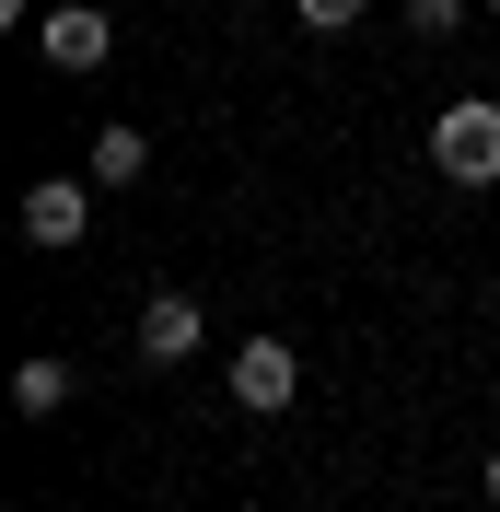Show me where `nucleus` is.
<instances>
[{
  "label": "nucleus",
  "mask_w": 500,
  "mask_h": 512,
  "mask_svg": "<svg viewBox=\"0 0 500 512\" xmlns=\"http://www.w3.org/2000/svg\"><path fill=\"white\" fill-rule=\"evenodd\" d=\"M12 408H24V419H59L70 408V361H47V350L12 361Z\"/></svg>",
  "instance_id": "0eeeda50"
},
{
  "label": "nucleus",
  "mask_w": 500,
  "mask_h": 512,
  "mask_svg": "<svg viewBox=\"0 0 500 512\" xmlns=\"http://www.w3.org/2000/svg\"><path fill=\"white\" fill-rule=\"evenodd\" d=\"M477 489H489V501H500V443H489V466H477Z\"/></svg>",
  "instance_id": "9d476101"
},
{
  "label": "nucleus",
  "mask_w": 500,
  "mask_h": 512,
  "mask_svg": "<svg viewBox=\"0 0 500 512\" xmlns=\"http://www.w3.org/2000/svg\"><path fill=\"white\" fill-rule=\"evenodd\" d=\"M489 12H500V0H489Z\"/></svg>",
  "instance_id": "9b49d317"
},
{
  "label": "nucleus",
  "mask_w": 500,
  "mask_h": 512,
  "mask_svg": "<svg viewBox=\"0 0 500 512\" xmlns=\"http://www.w3.org/2000/svg\"><path fill=\"white\" fill-rule=\"evenodd\" d=\"M454 24H466V0H407V35H431V47H442Z\"/></svg>",
  "instance_id": "1a4fd4ad"
},
{
  "label": "nucleus",
  "mask_w": 500,
  "mask_h": 512,
  "mask_svg": "<svg viewBox=\"0 0 500 512\" xmlns=\"http://www.w3.org/2000/svg\"><path fill=\"white\" fill-rule=\"evenodd\" d=\"M35 47H47V70H105L117 59V24H105L94 0H59V12L35 24Z\"/></svg>",
  "instance_id": "7ed1b4c3"
},
{
  "label": "nucleus",
  "mask_w": 500,
  "mask_h": 512,
  "mask_svg": "<svg viewBox=\"0 0 500 512\" xmlns=\"http://www.w3.org/2000/svg\"><path fill=\"white\" fill-rule=\"evenodd\" d=\"M198 338H210V303H187V291H152L140 303V361H187Z\"/></svg>",
  "instance_id": "39448f33"
},
{
  "label": "nucleus",
  "mask_w": 500,
  "mask_h": 512,
  "mask_svg": "<svg viewBox=\"0 0 500 512\" xmlns=\"http://www.w3.org/2000/svg\"><path fill=\"white\" fill-rule=\"evenodd\" d=\"M291 396H303V361H291V338H245V350H233V408H245V419H280Z\"/></svg>",
  "instance_id": "f03ea898"
},
{
  "label": "nucleus",
  "mask_w": 500,
  "mask_h": 512,
  "mask_svg": "<svg viewBox=\"0 0 500 512\" xmlns=\"http://www.w3.org/2000/svg\"><path fill=\"white\" fill-rule=\"evenodd\" d=\"M12 222H24V245H82V233H94V198L70 187V175H35Z\"/></svg>",
  "instance_id": "20e7f679"
},
{
  "label": "nucleus",
  "mask_w": 500,
  "mask_h": 512,
  "mask_svg": "<svg viewBox=\"0 0 500 512\" xmlns=\"http://www.w3.org/2000/svg\"><path fill=\"white\" fill-rule=\"evenodd\" d=\"M140 175H152V128H105V140H94V187H140Z\"/></svg>",
  "instance_id": "423d86ee"
},
{
  "label": "nucleus",
  "mask_w": 500,
  "mask_h": 512,
  "mask_svg": "<svg viewBox=\"0 0 500 512\" xmlns=\"http://www.w3.org/2000/svg\"><path fill=\"white\" fill-rule=\"evenodd\" d=\"M431 163L454 175V187H500V105L489 94L442 105V117H431Z\"/></svg>",
  "instance_id": "f257e3e1"
},
{
  "label": "nucleus",
  "mask_w": 500,
  "mask_h": 512,
  "mask_svg": "<svg viewBox=\"0 0 500 512\" xmlns=\"http://www.w3.org/2000/svg\"><path fill=\"white\" fill-rule=\"evenodd\" d=\"M291 12H303V35H349L361 12H373V0H291Z\"/></svg>",
  "instance_id": "6e6552de"
}]
</instances>
